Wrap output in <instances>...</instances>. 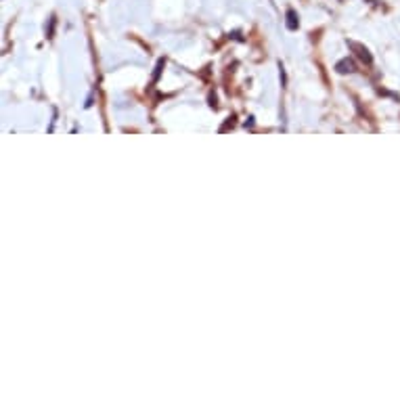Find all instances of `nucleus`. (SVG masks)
<instances>
[{
	"label": "nucleus",
	"mask_w": 400,
	"mask_h": 400,
	"mask_svg": "<svg viewBox=\"0 0 400 400\" xmlns=\"http://www.w3.org/2000/svg\"><path fill=\"white\" fill-rule=\"evenodd\" d=\"M287 27L289 29H296L298 27V15H296V11H292V8L287 11Z\"/></svg>",
	"instance_id": "obj_1"
}]
</instances>
